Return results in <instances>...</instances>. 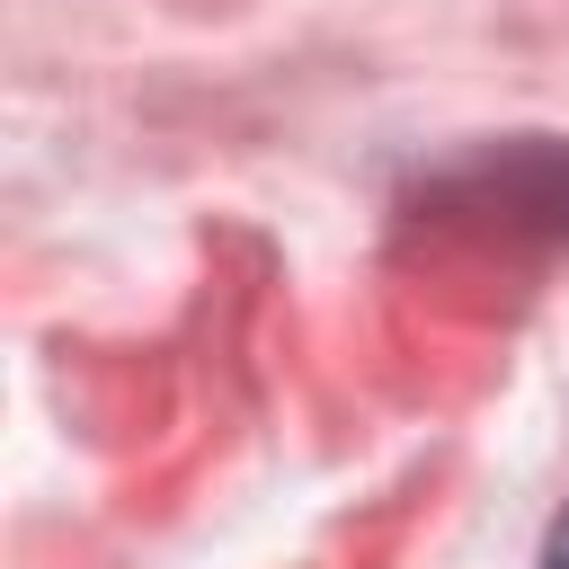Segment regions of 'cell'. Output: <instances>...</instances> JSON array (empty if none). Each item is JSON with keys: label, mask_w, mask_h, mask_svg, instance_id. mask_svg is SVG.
<instances>
[{"label": "cell", "mask_w": 569, "mask_h": 569, "mask_svg": "<svg viewBox=\"0 0 569 569\" xmlns=\"http://www.w3.org/2000/svg\"><path fill=\"white\" fill-rule=\"evenodd\" d=\"M542 569H569V507H560L551 533H542Z\"/></svg>", "instance_id": "6da1fadb"}]
</instances>
